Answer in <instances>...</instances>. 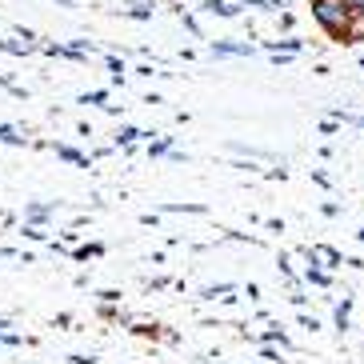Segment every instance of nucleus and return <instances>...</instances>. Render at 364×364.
<instances>
[{"instance_id":"f257e3e1","label":"nucleus","mask_w":364,"mask_h":364,"mask_svg":"<svg viewBox=\"0 0 364 364\" xmlns=\"http://www.w3.org/2000/svg\"><path fill=\"white\" fill-rule=\"evenodd\" d=\"M312 16L321 21V28L328 36H348V16H353V9L344 0H312Z\"/></svg>"},{"instance_id":"f03ea898","label":"nucleus","mask_w":364,"mask_h":364,"mask_svg":"<svg viewBox=\"0 0 364 364\" xmlns=\"http://www.w3.org/2000/svg\"><path fill=\"white\" fill-rule=\"evenodd\" d=\"M0 140H4V144H24V136L12 129V124H0Z\"/></svg>"},{"instance_id":"7ed1b4c3","label":"nucleus","mask_w":364,"mask_h":364,"mask_svg":"<svg viewBox=\"0 0 364 364\" xmlns=\"http://www.w3.org/2000/svg\"><path fill=\"white\" fill-rule=\"evenodd\" d=\"M53 213V208H48V204H33V208H28V220H44V216Z\"/></svg>"}]
</instances>
